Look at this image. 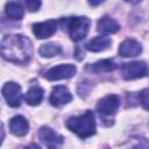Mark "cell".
Instances as JSON below:
<instances>
[{"label":"cell","mask_w":149,"mask_h":149,"mask_svg":"<svg viewBox=\"0 0 149 149\" xmlns=\"http://www.w3.org/2000/svg\"><path fill=\"white\" fill-rule=\"evenodd\" d=\"M0 55L8 62L26 64L33 55L31 41L21 34L6 35L0 42Z\"/></svg>","instance_id":"1"},{"label":"cell","mask_w":149,"mask_h":149,"mask_svg":"<svg viewBox=\"0 0 149 149\" xmlns=\"http://www.w3.org/2000/svg\"><path fill=\"white\" fill-rule=\"evenodd\" d=\"M65 126L69 130L78 135L80 139H86L95 133V119L94 113L87 109L81 115L71 116L66 120Z\"/></svg>","instance_id":"2"},{"label":"cell","mask_w":149,"mask_h":149,"mask_svg":"<svg viewBox=\"0 0 149 149\" xmlns=\"http://www.w3.org/2000/svg\"><path fill=\"white\" fill-rule=\"evenodd\" d=\"M91 21L86 16H72L68 21V30L72 41L78 42L83 40L90 30Z\"/></svg>","instance_id":"3"},{"label":"cell","mask_w":149,"mask_h":149,"mask_svg":"<svg viewBox=\"0 0 149 149\" xmlns=\"http://www.w3.org/2000/svg\"><path fill=\"white\" fill-rule=\"evenodd\" d=\"M148 73V66L144 62H129L121 66V74L126 80H133L146 77Z\"/></svg>","instance_id":"4"},{"label":"cell","mask_w":149,"mask_h":149,"mask_svg":"<svg viewBox=\"0 0 149 149\" xmlns=\"http://www.w3.org/2000/svg\"><path fill=\"white\" fill-rule=\"evenodd\" d=\"M120 106V99L116 94H108L99 100L97 105V111L101 118L112 116L116 113Z\"/></svg>","instance_id":"5"},{"label":"cell","mask_w":149,"mask_h":149,"mask_svg":"<svg viewBox=\"0 0 149 149\" xmlns=\"http://www.w3.org/2000/svg\"><path fill=\"white\" fill-rule=\"evenodd\" d=\"M1 92L7 104L10 107H17L21 105V99H22L21 86L15 81H7L3 85Z\"/></svg>","instance_id":"6"},{"label":"cell","mask_w":149,"mask_h":149,"mask_svg":"<svg viewBox=\"0 0 149 149\" xmlns=\"http://www.w3.org/2000/svg\"><path fill=\"white\" fill-rule=\"evenodd\" d=\"M38 137L47 146L48 149H61L63 146L64 139L62 135L55 133L50 127L43 126L38 130Z\"/></svg>","instance_id":"7"},{"label":"cell","mask_w":149,"mask_h":149,"mask_svg":"<svg viewBox=\"0 0 149 149\" xmlns=\"http://www.w3.org/2000/svg\"><path fill=\"white\" fill-rule=\"evenodd\" d=\"M77 68L73 64H59L49 69L45 72V78L48 80H61V79H69L73 77L76 73Z\"/></svg>","instance_id":"8"},{"label":"cell","mask_w":149,"mask_h":149,"mask_svg":"<svg viewBox=\"0 0 149 149\" xmlns=\"http://www.w3.org/2000/svg\"><path fill=\"white\" fill-rule=\"evenodd\" d=\"M56 30H57L56 20H47V21L33 24V33L40 40H44L52 36L56 33Z\"/></svg>","instance_id":"9"},{"label":"cell","mask_w":149,"mask_h":149,"mask_svg":"<svg viewBox=\"0 0 149 149\" xmlns=\"http://www.w3.org/2000/svg\"><path fill=\"white\" fill-rule=\"evenodd\" d=\"M72 99V95L69 91V88L66 86L63 85H58L56 87L52 88L49 101L52 106L55 107H61L63 105H66L68 102H70Z\"/></svg>","instance_id":"10"},{"label":"cell","mask_w":149,"mask_h":149,"mask_svg":"<svg viewBox=\"0 0 149 149\" xmlns=\"http://www.w3.org/2000/svg\"><path fill=\"white\" fill-rule=\"evenodd\" d=\"M142 52V45L134 38L125 40L119 47V55L121 57H135Z\"/></svg>","instance_id":"11"},{"label":"cell","mask_w":149,"mask_h":149,"mask_svg":"<svg viewBox=\"0 0 149 149\" xmlns=\"http://www.w3.org/2000/svg\"><path fill=\"white\" fill-rule=\"evenodd\" d=\"M9 129L16 136H23L29 130V123L22 115H15L9 121Z\"/></svg>","instance_id":"12"},{"label":"cell","mask_w":149,"mask_h":149,"mask_svg":"<svg viewBox=\"0 0 149 149\" xmlns=\"http://www.w3.org/2000/svg\"><path fill=\"white\" fill-rule=\"evenodd\" d=\"M120 29V26L119 23L112 19L111 16H102L99 21H98V24H97V30L100 33V34H114L116 31H119Z\"/></svg>","instance_id":"13"},{"label":"cell","mask_w":149,"mask_h":149,"mask_svg":"<svg viewBox=\"0 0 149 149\" xmlns=\"http://www.w3.org/2000/svg\"><path fill=\"white\" fill-rule=\"evenodd\" d=\"M111 44V40L109 37L107 36H97V37H93L92 40H90L87 43H86V49L88 51H92V52H99V51H102V50H106Z\"/></svg>","instance_id":"14"},{"label":"cell","mask_w":149,"mask_h":149,"mask_svg":"<svg viewBox=\"0 0 149 149\" xmlns=\"http://www.w3.org/2000/svg\"><path fill=\"white\" fill-rule=\"evenodd\" d=\"M6 15L10 20H21L23 17V8L22 5L17 1H8L5 6Z\"/></svg>","instance_id":"15"},{"label":"cell","mask_w":149,"mask_h":149,"mask_svg":"<svg viewBox=\"0 0 149 149\" xmlns=\"http://www.w3.org/2000/svg\"><path fill=\"white\" fill-rule=\"evenodd\" d=\"M42 99H43V90L40 86H31L24 95V100L27 101L28 105L31 106L40 105Z\"/></svg>","instance_id":"16"},{"label":"cell","mask_w":149,"mask_h":149,"mask_svg":"<svg viewBox=\"0 0 149 149\" xmlns=\"http://www.w3.org/2000/svg\"><path fill=\"white\" fill-rule=\"evenodd\" d=\"M40 55L42 57H45V58H50V57H54V56H57L62 52V47L54 43V42H49V43H45V44H42L40 50H38Z\"/></svg>","instance_id":"17"},{"label":"cell","mask_w":149,"mask_h":149,"mask_svg":"<svg viewBox=\"0 0 149 149\" xmlns=\"http://www.w3.org/2000/svg\"><path fill=\"white\" fill-rule=\"evenodd\" d=\"M115 68H116V64L113 61H111V59H101V61H98L97 63H94L92 65V71H94L97 73L109 72V71L115 70Z\"/></svg>","instance_id":"18"},{"label":"cell","mask_w":149,"mask_h":149,"mask_svg":"<svg viewBox=\"0 0 149 149\" xmlns=\"http://www.w3.org/2000/svg\"><path fill=\"white\" fill-rule=\"evenodd\" d=\"M42 2L41 1H37V0H27L24 1V6L27 7V9L29 12H36L38 10V8L41 7Z\"/></svg>","instance_id":"19"},{"label":"cell","mask_w":149,"mask_h":149,"mask_svg":"<svg viewBox=\"0 0 149 149\" xmlns=\"http://www.w3.org/2000/svg\"><path fill=\"white\" fill-rule=\"evenodd\" d=\"M137 98H139V101L143 105V107L147 109L148 108V90L144 88L143 91H141L139 94H137Z\"/></svg>","instance_id":"20"},{"label":"cell","mask_w":149,"mask_h":149,"mask_svg":"<svg viewBox=\"0 0 149 149\" xmlns=\"http://www.w3.org/2000/svg\"><path fill=\"white\" fill-rule=\"evenodd\" d=\"M3 136H5V133H3V126H2V123L0 122V144L2 143Z\"/></svg>","instance_id":"21"},{"label":"cell","mask_w":149,"mask_h":149,"mask_svg":"<svg viewBox=\"0 0 149 149\" xmlns=\"http://www.w3.org/2000/svg\"><path fill=\"white\" fill-rule=\"evenodd\" d=\"M23 149H41V148H40L37 144H34V143H33V144H29V146L24 147Z\"/></svg>","instance_id":"22"},{"label":"cell","mask_w":149,"mask_h":149,"mask_svg":"<svg viewBox=\"0 0 149 149\" xmlns=\"http://www.w3.org/2000/svg\"><path fill=\"white\" fill-rule=\"evenodd\" d=\"M88 3H90V5H92V6H97V5H100V3H101V1H97V2H93V1H90Z\"/></svg>","instance_id":"23"}]
</instances>
